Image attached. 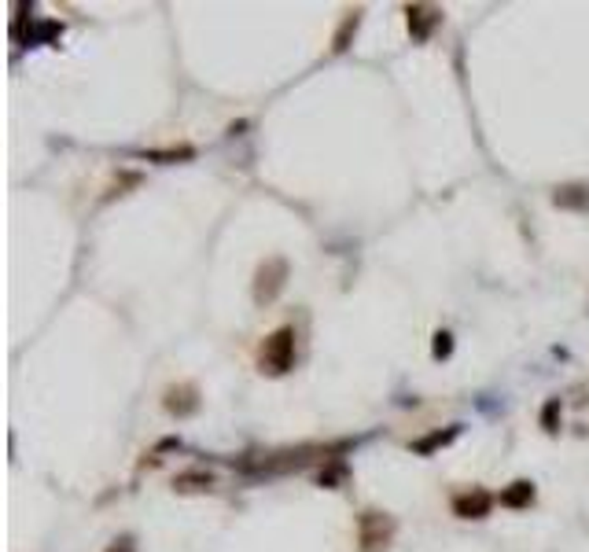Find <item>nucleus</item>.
I'll use <instances>...</instances> for the list:
<instances>
[{"instance_id":"ddd939ff","label":"nucleus","mask_w":589,"mask_h":552,"mask_svg":"<svg viewBox=\"0 0 589 552\" xmlns=\"http://www.w3.org/2000/svg\"><path fill=\"white\" fill-rule=\"evenodd\" d=\"M343 479H346V465H328V468L317 475V483H321V486H328V490H336Z\"/></svg>"},{"instance_id":"6e6552de","label":"nucleus","mask_w":589,"mask_h":552,"mask_svg":"<svg viewBox=\"0 0 589 552\" xmlns=\"http://www.w3.org/2000/svg\"><path fill=\"white\" fill-rule=\"evenodd\" d=\"M553 203L560 210H589V184H563V189H556Z\"/></svg>"},{"instance_id":"4468645a","label":"nucleus","mask_w":589,"mask_h":552,"mask_svg":"<svg viewBox=\"0 0 589 552\" xmlns=\"http://www.w3.org/2000/svg\"><path fill=\"white\" fill-rule=\"evenodd\" d=\"M450 353H453V335H450V332H435L431 357H435V361H442V357H450Z\"/></svg>"},{"instance_id":"20e7f679","label":"nucleus","mask_w":589,"mask_h":552,"mask_svg":"<svg viewBox=\"0 0 589 552\" xmlns=\"http://www.w3.org/2000/svg\"><path fill=\"white\" fill-rule=\"evenodd\" d=\"M162 409H166L170 416H177V420L195 416V413H200V387H195V383H173V387L162 394Z\"/></svg>"},{"instance_id":"9b49d317","label":"nucleus","mask_w":589,"mask_h":552,"mask_svg":"<svg viewBox=\"0 0 589 552\" xmlns=\"http://www.w3.org/2000/svg\"><path fill=\"white\" fill-rule=\"evenodd\" d=\"M211 486H214L211 472H181L173 479V490H181V494H188V490H211Z\"/></svg>"},{"instance_id":"f8f14e48","label":"nucleus","mask_w":589,"mask_h":552,"mask_svg":"<svg viewBox=\"0 0 589 552\" xmlns=\"http://www.w3.org/2000/svg\"><path fill=\"white\" fill-rule=\"evenodd\" d=\"M195 148L191 144H181V148H166V151H144L148 162H181V158H191Z\"/></svg>"},{"instance_id":"423d86ee","label":"nucleus","mask_w":589,"mask_h":552,"mask_svg":"<svg viewBox=\"0 0 589 552\" xmlns=\"http://www.w3.org/2000/svg\"><path fill=\"white\" fill-rule=\"evenodd\" d=\"M406 15H409V34H413V41H428V37L435 34V26L442 23V12L431 8V5H409Z\"/></svg>"},{"instance_id":"f257e3e1","label":"nucleus","mask_w":589,"mask_h":552,"mask_svg":"<svg viewBox=\"0 0 589 552\" xmlns=\"http://www.w3.org/2000/svg\"><path fill=\"white\" fill-rule=\"evenodd\" d=\"M258 364L265 376H284L294 368V328L284 324L276 332L265 335V342L258 346Z\"/></svg>"},{"instance_id":"f03ea898","label":"nucleus","mask_w":589,"mask_h":552,"mask_svg":"<svg viewBox=\"0 0 589 552\" xmlns=\"http://www.w3.org/2000/svg\"><path fill=\"white\" fill-rule=\"evenodd\" d=\"M395 534H398V523H395V516H390V512L368 508V512L357 516V545H361V552H383V548H390Z\"/></svg>"},{"instance_id":"9d476101","label":"nucleus","mask_w":589,"mask_h":552,"mask_svg":"<svg viewBox=\"0 0 589 552\" xmlns=\"http://www.w3.org/2000/svg\"><path fill=\"white\" fill-rule=\"evenodd\" d=\"M357 26H361V12H346V19L339 23V30L332 37V52H346L350 48V37L357 34Z\"/></svg>"},{"instance_id":"39448f33","label":"nucleus","mask_w":589,"mask_h":552,"mask_svg":"<svg viewBox=\"0 0 589 552\" xmlns=\"http://www.w3.org/2000/svg\"><path fill=\"white\" fill-rule=\"evenodd\" d=\"M494 501L498 497L490 494V490L471 486V490H464V494L453 497V516H460V519H486L490 508H494Z\"/></svg>"},{"instance_id":"dca6fc26","label":"nucleus","mask_w":589,"mask_h":552,"mask_svg":"<svg viewBox=\"0 0 589 552\" xmlns=\"http://www.w3.org/2000/svg\"><path fill=\"white\" fill-rule=\"evenodd\" d=\"M108 552H137V537H133V534H119V537L108 545Z\"/></svg>"},{"instance_id":"1a4fd4ad","label":"nucleus","mask_w":589,"mask_h":552,"mask_svg":"<svg viewBox=\"0 0 589 552\" xmlns=\"http://www.w3.org/2000/svg\"><path fill=\"white\" fill-rule=\"evenodd\" d=\"M457 434H460V424H450L446 431H431V434H424V438H417V442H413V453L428 456V453H435V449L450 445V442H453Z\"/></svg>"},{"instance_id":"0eeeda50","label":"nucleus","mask_w":589,"mask_h":552,"mask_svg":"<svg viewBox=\"0 0 589 552\" xmlns=\"http://www.w3.org/2000/svg\"><path fill=\"white\" fill-rule=\"evenodd\" d=\"M534 497H538L534 483H531V479H516V483H509V486L498 494V505H501V508H531Z\"/></svg>"},{"instance_id":"7ed1b4c3","label":"nucleus","mask_w":589,"mask_h":552,"mask_svg":"<svg viewBox=\"0 0 589 552\" xmlns=\"http://www.w3.org/2000/svg\"><path fill=\"white\" fill-rule=\"evenodd\" d=\"M284 284H287V258H280V254L265 258L254 269V302L258 306H269L284 291Z\"/></svg>"},{"instance_id":"2eb2a0df","label":"nucleus","mask_w":589,"mask_h":552,"mask_svg":"<svg viewBox=\"0 0 589 552\" xmlns=\"http://www.w3.org/2000/svg\"><path fill=\"white\" fill-rule=\"evenodd\" d=\"M556 420H560V398H549L545 409H542V427L545 431H556Z\"/></svg>"}]
</instances>
